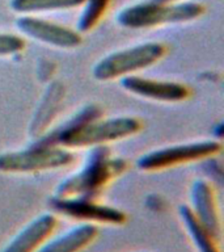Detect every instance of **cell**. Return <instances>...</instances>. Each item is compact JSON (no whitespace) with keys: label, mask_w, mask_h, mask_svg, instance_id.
<instances>
[{"label":"cell","mask_w":224,"mask_h":252,"mask_svg":"<svg viewBox=\"0 0 224 252\" xmlns=\"http://www.w3.org/2000/svg\"><path fill=\"white\" fill-rule=\"evenodd\" d=\"M85 0H11V8L19 13L62 11L83 5Z\"/></svg>","instance_id":"14"},{"label":"cell","mask_w":224,"mask_h":252,"mask_svg":"<svg viewBox=\"0 0 224 252\" xmlns=\"http://www.w3.org/2000/svg\"><path fill=\"white\" fill-rule=\"evenodd\" d=\"M121 86L130 94L155 101L180 102L188 100L192 96L190 88L182 83L156 80V79L143 78L138 75H130L122 78Z\"/></svg>","instance_id":"8"},{"label":"cell","mask_w":224,"mask_h":252,"mask_svg":"<svg viewBox=\"0 0 224 252\" xmlns=\"http://www.w3.org/2000/svg\"><path fill=\"white\" fill-rule=\"evenodd\" d=\"M204 13V7L196 1L182 3H141L125 8L118 15V23L131 29L153 28L167 24L188 23Z\"/></svg>","instance_id":"3"},{"label":"cell","mask_w":224,"mask_h":252,"mask_svg":"<svg viewBox=\"0 0 224 252\" xmlns=\"http://www.w3.org/2000/svg\"><path fill=\"white\" fill-rule=\"evenodd\" d=\"M151 1H155V3H164V4H168V3H172L173 0H151Z\"/></svg>","instance_id":"17"},{"label":"cell","mask_w":224,"mask_h":252,"mask_svg":"<svg viewBox=\"0 0 224 252\" xmlns=\"http://www.w3.org/2000/svg\"><path fill=\"white\" fill-rule=\"evenodd\" d=\"M143 127L139 118L114 117L109 120H93L82 125L66 124L54 134L42 138L38 143L56 145L66 149H82L105 146L138 134Z\"/></svg>","instance_id":"1"},{"label":"cell","mask_w":224,"mask_h":252,"mask_svg":"<svg viewBox=\"0 0 224 252\" xmlns=\"http://www.w3.org/2000/svg\"><path fill=\"white\" fill-rule=\"evenodd\" d=\"M58 227L55 216L46 213L33 220L11 240L1 252H37Z\"/></svg>","instance_id":"11"},{"label":"cell","mask_w":224,"mask_h":252,"mask_svg":"<svg viewBox=\"0 0 224 252\" xmlns=\"http://www.w3.org/2000/svg\"><path fill=\"white\" fill-rule=\"evenodd\" d=\"M25 49V41L17 34L0 33V57L13 55Z\"/></svg>","instance_id":"16"},{"label":"cell","mask_w":224,"mask_h":252,"mask_svg":"<svg viewBox=\"0 0 224 252\" xmlns=\"http://www.w3.org/2000/svg\"><path fill=\"white\" fill-rule=\"evenodd\" d=\"M75 161L74 154L56 145H37L21 151L0 155V172L30 173L68 167Z\"/></svg>","instance_id":"5"},{"label":"cell","mask_w":224,"mask_h":252,"mask_svg":"<svg viewBox=\"0 0 224 252\" xmlns=\"http://www.w3.org/2000/svg\"><path fill=\"white\" fill-rule=\"evenodd\" d=\"M16 24L23 33L51 46L74 49L83 42L82 34L78 31L47 20L37 19L33 16H24L20 17Z\"/></svg>","instance_id":"9"},{"label":"cell","mask_w":224,"mask_h":252,"mask_svg":"<svg viewBox=\"0 0 224 252\" xmlns=\"http://www.w3.org/2000/svg\"><path fill=\"white\" fill-rule=\"evenodd\" d=\"M192 209L193 214L202 226L220 242L222 238V222L216 204L215 190L210 183L196 180L192 187Z\"/></svg>","instance_id":"10"},{"label":"cell","mask_w":224,"mask_h":252,"mask_svg":"<svg viewBox=\"0 0 224 252\" xmlns=\"http://www.w3.org/2000/svg\"><path fill=\"white\" fill-rule=\"evenodd\" d=\"M180 217L188 228L193 242L199 252H220L219 242L202 226L199 220L193 214L190 206L182 205L180 208Z\"/></svg>","instance_id":"13"},{"label":"cell","mask_w":224,"mask_h":252,"mask_svg":"<svg viewBox=\"0 0 224 252\" xmlns=\"http://www.w3.org/2000/svg\"><path fill=\"white\" fill-rule=\"evenodd\" d=\"M168 47L160 42H145L106 55L93 67V76L106 82L137 74L164 58Z\"/></svg>","instance_id":"4"},{"label":"cell","mask_w":224,"mask_h":252,"mask_svg":"<svg viewBox=\"0 0 224 252\" xmlns=\"http://www.w3.org/2000/svg\"><path fill=\"white\" fill-rule=\"evenodd\" d=\"M51 206L55 212L85 223L122 224L127 217L122 210L108 205L98 204L94 198L85 197H55L51 200Z\"/></svg>","instance_id":"7"},{"label":"cell","mask_w":224,"mask_h":252,"mask_svg":"<svg viewBox=\"0 0 224 252\" xmlns=\"http://www.w3.org/2000/svg\"><path fill=\"white\" fill-rule=\"evenodd\" d=\"M90 149L83 168L58 185L56 197L94 198L109 183L125 172L127 167L126 160L112 157L106 146H96Z\"/></svg>","instance_id":"2"},{"label":"cell","mask_w":224,"mask_h":252,"mask_svg":"<svg viewBox=\"0 0 224 252\" xmlns=\"http://www.w3.org/2000/svg\"><path fill=\"white\" fill-rule=\"evenodd\" d=\"M223 149L218 141H199L168 146L155 150L139 158L138 167L143 171H161L193 161L204 160L216 157Z\"/></svg>","instance_id":"6"},{"label":"cell","mask_w":224,"mask_h":252,"mask_svg":"<svg viewBox=\"0 0 224 252\" xmlns=\"http://www.w3.org/2000/svg\"><path fill=\"white\" fill-rule=\"evenodd\" d=\"M110 3L112 0H85L84 9L79 19V32H89L97 27L109 9Z\"/></svg>","instance_id":"15"},{"label":"cell","mask_w":224,"mask_h":252,"mask_svg":"<svg viewBox=\"0 0 224 252\" xmlns=\"http://www.w3.org/2000/svg\"><path fill=\"white\" fill-rule=\"evenodd\" d=\"M98 235L96 224L82 223L58 238L49 239L37 252H80Z\"/></svg>","instance_id":"12"}]
</instances>
